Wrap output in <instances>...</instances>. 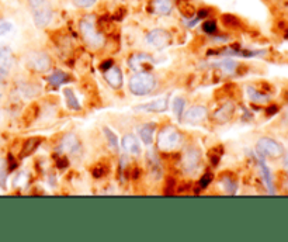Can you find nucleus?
Here are the masks:
<instances>
[{"label":"nucleus","mask_w":288,"mask_h":242,"mask_svg":"<svg viewBox=\"0 0 288 242\" xmlns=\"http://www.w3.org/2000/svg\"><path fill=\"white\" fill-rule=\"evenodd\" d=\"M31 9V13H33V19L34 23L37 24L38 27H45L46 24L51 22V17H52V10H51V6L46 3V0H43L41 3L35 4Z\"/></svg>","instance_id":"nucleus-4"},{"label":"nucleus","mask_w":288,"mask_h":242,"mask_svg":"<svg viewBox=\"0 0 288 242\" xmlns=\"http://www.w3.org/2000/svg\"><path fill=\"white\" fill-rule=\"evenodd\" d=\"M211 180H212V175H211V173H207V175L201 179V186H202V187H207V185L210 183Z\"/></svg>","instance_id":"nucleus-28"},{"label":"nucleus","mask_w":288,"mask_h":242,"mask_svg":"<svg viewBox=\"0 0 288 242\" xmlns=\"http://www.w3.org/2000/svg\"><path fill=\"white\" fill-rule=\"evenodd\" d=\"M184 107H186V100L183 97H176L173 100V111H175V114L177 115V117H181Z\"/></svg>","instance_id":"nucleus-22"},{"label":"nucleus","mask_w":288,"mask_h":242,"mask_svg":"<svg viewBox=\"0 0 288 242\" xmlns=\"http://www.w3.org/2000/svg\"><path fill=\"white\" fill-rule=\"evenodd\" d=\"M155 124H152V123H148V124H144L142 127L139 128V137L141 139L144 141V144L146 145H149V144H152V141H154V132H155Z\"/></svg>","instance_id":"nucleus-14"},{"label":"nucleus","mask_w":288,"mask_h":242,"mask_svg":"<svg viewBox=\"0 0 288 242\" xmlns=\"http://www.w3.org/2000/svg\"><path fill=\"white\" fill-rule=\"evenodd\" d=\"M104 134H106V137L109 139V145H110L111 148L114 151L118 150V138H117V135L109 127L104 128Z\"/></svg>","instance_id":"nucleus-21"},{"label":"nucleus","mask_w":288,"mask_h":242,"mask_svg":"<svg viewBox=\"0 0 288 242\" xmlns=\"http://www.w3.org/2000/svg\"><path fill=\"white\" fill-rule=\"evenodd\" d=\"M167 102H169V100H167V96H165V97H159V99H156V100H152V102H149V103L139 104L136 109L145 110V111H155V113H159V111L166 110Z\"/></svg>","instance_id":"nucleus-10"},{"label":"nucleus","mask_w":288,"mask_h":242,"mask_svg":"<svg viewBox=\"0 0 288 242\" xmlns=\"http://www.w3.org/2000/svg\"><path fill=\"white\" fill-rule=\"evenodd\" d=\"M169 43H170V34L165 30H160V28L154 30L146 35V44L151 45L152 48H156V49L165 48Z\"/></svg>","instance_id":"nucleus-6"},{"label":"nucleus","mask_w":288,"mask_h":242,"mask_svg":"<svg viewBox=\"0 0 288 242\" xmlns=\"http://www.w3.org/2000/svg\"><path fill=\"white\" fill-rule=\"evenodd\" d=\"M97 0H75V3L79 7H91L93 4H96Z\"/></svg>","instance_id":"nucleus-27"},{"label":"nucleus","mask_w":288,"mask_h":242,"mask_svg":"<svg viewBox=\"0 0 288 242\" xmlns=\"http://www.w3.org/2000/svg\"><path fill=\"white\" fill-rule=\"evenodd\" d=\"M13 23L10 22H1L0 23V37H6V35H9L13 31Z\"/></svg>","instance_id":"nucleus-25"},{"label":"nucleus","mask_w":288,"mask_h":242,"mask_svg":"<svg viewBox=\"0 0 288 242\" xmlns=\"http://www.w3.org/2000/svg\"><path fill=\"white\" fill-rule=\"evenodd\" d=\"M104 78L112 88H120L122 85V72L118 68H109L104 70Z\"/></svg>","instance_id":"nucleus-11"},{"label":"nucleus","mask_w":288,"mask_h":242,"mask_svg":"<svg viewBox=\"0 0 288 242\" xmlns=\"http://www.w3.org/2000/svg\"><path fill=\"white\" fill-rule=\"evenodd\" d=\"M62 151L64 152H73L78 148V138L73 134H67L66 137L62 141Z\"/></svg>","instance_id":"nucleus-15"},{"label":"nucleus","mask_w":288,"mask_h":242,"mask_svg":"<svg viewBox=\"0 0 288 242\" xmlns=\"http://www.w3.org/2000/svg\"><path fill=\"white\" fill-rule=\"evenodd\" d=\"M154 7H155V12L159 14H169L173 9V4L170 0H155Z\"/></svg>","instance_id":"nucleus-16"},{"label":"nucleus","mask_w":288,"mask_h":242,"mask_svg":"<svg viewBox=\"0 0 288 242\" xmlns=\"http://www.w3.org/2000/svg\"><path fill=\"white\" fill-rule=\"evenodd\" d=\"M122 148L127 152L133 154V155H138L141 152V144L138 142V139L135 138L133 135L128 134L122 138Z\"/></svg>","instance_id":"nucleus-13"},{"label":"nucleus","mask_w":288,"mask_h":242,"mask_svg":"<svg viewBox=\"0 0 288 242\" xmlns=\"http://www.w3.org/2000/svg\"><path fill=\"white\" fill-rule=\"evenodd\" d=\"M38 145H40V139L38 138L28 139V141L25 142L24 148H22V155H24V156H27V155L33 154L34 151L37 150V147H38Z\"/></svg>","instance_id":"nucleus-18"},{"label":"nucleus","mask_w":288,"mask_h":242,"mask_svg":"<svg viewBox=\"0 0 288 242\" xmlns=\"http://www.w3.org/2000/svg\"><path fill=\"white\" fill-rule=\"evenodd\" d=\"M64 96H65V100H66V104L69 109H72V110H79L80 109V104H79L78 99H76V96H75V93H73L72 89L66 88L64 90Z\"/></svg>","instance_id":"nucleus-17"},{"label":"nucleus","mask_w":288,"mask_h":242,"mask_svg":"<svg viewBox=\"0 0 288 242\" xmlns=\"http://www.w3.org/2000/svg\"><path fill=\"white\" fill-rule=\"evenodd\" d=\"M202 30L205 33H208V34H214L217 31V24H215L214 20H208V22H205V23L202 24Z\"/></svg>","instance_id":"nucleus-26"},{"label":"nucleus","mask_w":288,"mask_h":242,"mask_svg":"<svg viewBox=\"0 0 288 242\" xmlns=\"http://www.w3.org/2000/svg\"><path fill=\"white\" fill-rule=\"evenodd\" d=\"M207 117V110L202 106H194L189 109V111L186 113V120L189 123H199Z\"/></svg>","instance_id":"nucleus-12"},{"label":"nucleus","mask_w":288,"mask_h":242,"mask_svg":"<svg viewBox=\"0 0 288 242\" xmlns=\"http://www.w3.org/2000/svg\"><path fill=\"white\" fill-rule=\"evenodd\" d=\"M28 64L34 69L40 70V72H45V70L49 69V66H51V59L44 52H33L28 57Z\"/></svg>","instance_id":"nucleus-7"},{"label":"nucleus","mask_w":288,"mask_h":242,"mask_svg":"<svg viewBox=\"0 0 288 242\" xmlns=\"http://www.w3.org/2000/svg\"><path fill=\"white\" fill-rule=\"evenodd\" d=\"M257 151L263 156H271V158H278L284 154L283 147L276 142L274 139L262 138L257 142Z\"/></svg>","instance_id":"nucleus-5"},{"label":"nucleus","mask_w":288,"mask_h":242,"mask_svg":"<svg viewBox=\"0 0 288 242\" xmlns=\"http://www.w3.org/2000/svg\"><path fill=\"white\" fill-rule=\"evenodd\" d=\"M80 31H82V34H83V38L86 40V43L90 44L91 46L99 48V46H101L104 44L103 35L99 34L97 30H96V24H94L93 16L85 17V19L80 22Z\"/></svg>","instance_id":"nucleus-2"},{"label":"nucleus","mask_w":288,"mask_h":242,"mask_svg":"<svg viewBox=\"0 0 288 242\" xmlns=\"http://www.w3.org/2000/svg\"><path fill=\"white\" fill-rule=\"evenodd\" d=\"M65 79H66V75L64 72H61V70H56L49 76V83L52 86H59V85H62L65 82Z\"/></svg>","instance_id":"nucleus-20"},{"label":"nucleus","mask_w":288,"mask_h":242,"mask_svg":"<svg viewBox=\"0 0 288 242\" xmlns=\"http://www.w3.org/2000/svg\"><path fill=\"white\" fill-rule=\"evenodd\" d=\"M247 93H249V97H250V100H253V102H257V103H263V102H266L267 100V96L262 94V93H259L257 90H255L253 88H249V89H247Z\"/></svg>","instance_id":"nucleus-23"},{"label":"nucleus","mask_w":288,"mask_h":242,"mask_svg":"<svg viewBox=\"0 0 288 242\" xmlns=\"http://www.w3.org/2000/svg\"><path fill=\"white\" fill-rule=\"evenodd\" d=\"M43 0H28V3H30V7H33L35 4H38V3H41Z\"/></svg>","instance_id":"nucleus-29"},{"label":"nucleus","mask_w":288,"mask_h":242,"mask_svg":"<svg viewBox=\"0 0 288 242\" xmlns=\"http://www.w3.org/2000/svg\"><path fill=\"white\" fill-rule=\"evenodd\" d=\"M233 111V107L232 104H226L225 107H222L221 110L215 114V117L220 120V121H226L229 117H231V114H232Z\"/></svg>","instance_id":"nucleus-19"},{"label":"nucleus","mask_w":288,"mask_h":242,"mask_svg":"<svg viewBox=\"0 0 288 242\" xmlns=\"http://www.w3.org/2000/svg\"><path fill=\"white\" fill-rule=\"evenodd\" d=\"M154 88H155V78L146 72H139L133 75L130 81V90L136 96L148 94Z\"/></svg>","instance_id":"nucleus-1"},{"label":"nucleus","mask_w":288,"mask_h":242,"mask_svg":"<svg viewBox=\"0 0 288 242\" xmlns=\"http://www.w3.org/2000/svg\"><path fill=\"white\" fill-rule=\"evenodd\" d=\"M262 171H263V175H265V180H266L267 187L270 189V193H274V190H273V183H271V176H270V171H268V168L265 165V162H262Z\"/></svg>","instance_id":"nucleus-24"},{"label":"nucleus","mask_w":288,"mask_h":242,"mask_svg":"<svg viewBox=\"0 0 288 242\" xmlns=\"http://www.w3.org/2000/svg\"><path fill=\"white\" fill-rule=\"evenodd\" d=\"M180 144V134L173 127H165L157 137V147L162 151L176 150Z\"/></svg>","instance_id":"nucleus-3"},{"label":"nucleus","mask_w":288,"mask_h":242,"mask_svg":"<svg viewBox=\"0 0 288 242\" xmlns=\"http://www.w3.org/2000/svg\"><path fill=\"white\" fill-rule=\"evenodd\" d=\"M183 163H184V169L186 172L194 173L197 169H199V152L197 150H189L184 155V159H183Z\"/></svg>","instance_id":"nucleus-8"},{"label":"nucleus","mask_w":288,"mask_h":242,"mask_svg":"<svg viewBox=\"0 0 288 242\" xmlns=\"http://www.w3.org/2000/svg\"><path fill=\"white\" fill-rule=\"evenodd\" d=\"M13 65V55L9 48L0 49V78H4Z\"/></svg>","instance_id":"nucleus-9"}]
</instances>
